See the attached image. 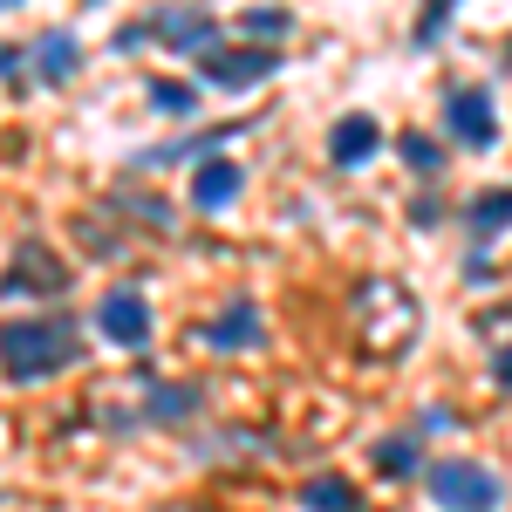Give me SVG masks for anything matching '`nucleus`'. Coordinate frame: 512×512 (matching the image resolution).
Instances as JSON below:
<instances>
[{
	"instance_id": "obj_13",
	"label": "nucleus",
	"mask_w": 512,
	"mask_h": 512,
	"mask_svg": "<svg viewBox=\"0 0 512 512\" xmlns=\"http://www.w3.org/2000/svg\"><path fill=\"white\" fill-rule=\"evenodd\" d=\"M82 76V41L76 28H48V35H35V82L41 89H62V82Z\"/></svg>"
},
{
	"instance_id": "obj_11",
	"label": "nucleus",
	"mask_w": 512,
	"mask_h": 512,
	"mask_svg": "<svg viewBox=\"0 0 512 512\" xmlns=\"http://www.w3.org/2000/svg\"><path fill=\"white\" fill-rule=\"evenodd\" d=\"M239 192H246V164H233V158H198V171H192V212L219 219Z\"/></svg>"
},
{
	"instance_id": "obj_16",
	"label": "nucleus",
	"mask_w": 512,
	"mask_h": 512,
	"mask_svg": "<svg viewBox=\"0 0 512 512\" xmlns=\"http://www.w3.org/2000/svg\"><path fill=\"white\" fill-rule=\"evenodd\" d=\"M465 226H472V239L485 246V239L512 233V185H499V192H478L472 205H465Z\"/></svg>"
},
{
	"instance_id": "obj_4",
	"label": "nucleus",
	"mask_w": 512,
	"mask_h": 512,
	"mask_svg": "<svg viewBox=\"0 0 512 512\" xmlns=\"http://www.w3.org/2000/svg\"><path fill=\"white\" fill-rule=\"evenodd\" d=\"M69 287H76V267H69L48 239H35V233L21 239L14 260L0 267V301H55V308H62Z\"/></svg>"
},
{
	"instance_id": "obj_15",
	"label": "nucleus",
	"mask_w": 512,
	"mask_h": 512,
	"mask_svg": "<svg viewBox=\"0 0 512 512\" xmlns=\"http://www.w3.org/2000/svg\"><path fill=\"white\" fill-rule=\"evenodd\" d=\"M301 506H308V512H369V506H362V485L342 478V472L301 478Z\"/></svg>"
},
{
	"instance_id": "obj_24",
	"label": "nucleus",
	"mask_w": 512,
	"mask_h": 512,
	"mask_svg": "<svg viewBox=\"0 0 512 512\" xmlns=\"http://www.w3.org/2000/svg\"><path fill=\"white\" fill-rule=\"evenodd\" d=\"M410 219L417 226H437V198H410Z\"/></svg>"
},
{
	"instance_id": "obj_14",
	"label": "nucleus",
	"mask_w": 512,
	"mask_h": 512,
	"mask_svg": "<svg viewBox=\"0 0 512 512\" xmlns=\"http://www.w3.org/2000/svg\"><path fill=\"white\" fill-rule=\"evenodd\" d=\"M417 444H424V437H417V431L376 437V444H369V465H376V472H383V478H424V472H431V465H424V451H417Z\"/></svg>"
},
{
	"instance_id": "obj_10",
	"label": "nucleus",
	"mask_w": 512,
	"mask_h": 512,
	"mask_svg": "<svg viewBox=\"0 0 512 512\" xmlns=\"http://www.w3.org/2000/svg\"><path fill=\"white\" fill-rule=\"evenodd\" d=\"M376 151H383V123L369 117V110H349V117L328 123V164L335 171H362Z\"/></svg>"
},
{
	"instance_id": "obj_19",
	"label": "nucleus",
	"mask_w": 512,
	"mask_h": 512,
	"mask_svg": "<svg viewBox=\"0 0 512 512\" xmlns=\"http://www.w3.org/2000/svg\"><path fill=\"white\" fill-rule=\"evenodd\" d=\"M451 14H458V0H424L417 7V28H410V48H437V35L451 28Z\"/></svg>"
},
{
	"instance_id": "obj_22",
	"label": "nucleus",
	"mask_w": 512,
	"mask_h": 512,
	"mask_svg": "<svg viewBox=\"0 0 512 512\" xmlns=\"http://www.w3.org/2000/svg\"><path fill=\"white\" fill-rule=\"evenodd\" d=\"M28 69V48H0V82H21Z\"/></svg>"
},
{
	"instance_id": "obj_18",
	"label": "nucleus",
	"mask_w": 512,
	"mask_h": 512,
	"mask_svg": "<svg viewBox=\"0 0 512 512\" xmlns=\"http://www.w3.org/2000/svg\"><path fill=\"white\" fill-rule=\"evenodd\" d=\"M396 158L410 164L417 178H437L444 171V144H437L431 130H396Z\"/></svg>"
},
{
	"instance_id": "obj_7",
	"label": "nucleus",
	"mask_w": 512,
	"mask_h": 512,
	"mask_svg": "<svg viewBox=\"0 0 512 512\" xmlns=\"http://www.w3.org/2000/svg\"><path fill=\"white\" fill-rule=\"evenodd\" d=\"M96 328H103V342L123 355H137V349H151V301L137 294V287H110L103 301H96Z\"/></svg>"
},
{
	"instance_id": "obj_3",
	"label": "nucleus",
	"mask_w": 512,
	"mask_h": 512,
	"mask_svg": "<svg viewBox=\"0 0 512 512\" xmlns=\"http://www.w3.org/2000/svg\"><path fill=\"white\" fill-rule=\"evenodd\" d=\"M137 48L205 55V48H219V14H212L205 0H164V7H144L137 21L117 28V55H137Z\"/></svg>"
},
{
	"instance_id": "obj_12",
	"label": "nucleus",
	"mask_w": 512,
	"mask_h": 512,
	"mask_svg": "<svg viewBox=\"0 0 512 512\" xmlns=\"http://www.w3.org/2000/svg\"><path fill=\"white\" fill-rule=\"evenodd\" d=\"M205 342H212V349H226V355L260 349V342H267V321H260V301H246V294H239V301H226V308H219V321L205 328Z\"/></svg>"
},
{
	"instance_id": "obj_17",
	"label": "nucleus",
	"mask_w": 512,
	"mask_h": 512,
	"mask_svg": "<svg viewBox=\"0 0 512 512\" xmlns=\"http://www.w3.org/2000/svg\"><path fill=\"white\" fill-rule=\"evenodd\" d=\"M144 103L158 110V117H198V82H178V76H151L144 82Z\"/></svg>"
},
{
	"instance_id": "obj_8",
	"label": "nucleus",
	"mask_w": 512,
	"mask_h": 512,
	"mask_svg": "<svg viewBox=\"0 0 512 512\" xmlns=\"http://www.w3.org/2000/svg\"><path fill=\"white\" fill-rule=\"evenodd\" d=\"M444 137L451 144H465V151H492L499 144V110H492V96L485 89H451L444 96Z\"/></svg>"
},
{
	"instance_id": "obj_21",
	"label": "nucleus",
	"mask_w": 512,
	"mask_h": 512,
	"mask_svg": "<svg viewBox=\"0 0 512 512\" xmlns=\"http://www.w3.org/2000/svg\"><path fill=\"white\" fill-rule=\"evenodd\" d=\"M410 431H417V437H437V431H458V410H451V403H424V410H417V424H410Z\"/></svg>"
},
{
	"instance_id": "obj_25",
	"label": "nucleus",
	"mask_w": 512,
	"mask_h": 512,
	"mask_svg": "<svg viewBox=\"0 0 512 512\" xmlns=\"http://www.w3.org/2000/svg\"><path fill=\"white\" fill-rule=\"evenodd\" d=\"M14 7H21V0H0V14H14Z\"/></svg>"
},
{
	"instance_id": "obj_20",
	"label": "nucleus",
	"mask_w": 512,
	"mask_h": 512,
	"mask_svg": "<svg viewBox=\"0 0 512 512\" xmlns=\"http://www.w3.org/2000/svg\"><path fill=\"white\" fill-rule=\"evenodd\" d=\"M287 28H294V14H287V7H274V0L239 14V35H287Z\"/></svg>"
},
{
	"instance_id": "obj_2",
	"label": "nucleus",
	"mask_w": 512,
	"mask_h": 512,
	"mask_svg": "<svg viewBox=\"0 0 512 512\" xmlns=\"http://www.w3.org/2000/svg\"><path fill=\"white\" fill-rule=\"evenodd\" d=\"M76 362H82V321L69 308L0 321V376L7 383H48V376H62Z\"/></svg>"
},
{
	"instance_id": "obj_5",
	"label": "nucleus",
	"mask_w": 512,
	"mask_h": 512,
	"mask_svg": "<svg viewBox=\"0 0 512 512\" xmlns=\"http://www.w3.org/2000/svg\"><path fill=\"white\" fill-rule=\"evenodd\" d=\"M424 492H431L437 512H499L506 506V478L485 472L478 458H437L424 472Z\"/></svg>"
},
{
	"instance_id": "obj_23",
	"label": "nucleus",
	"mask_w": 512,
	"mask_h": 512,
	"mask_svg": "<svg viewBox=\"0 0 512 512\" xmlns=\"http://www.w3.org/2000/svg\"><path fill=\"white\" fill-rule=\"evenodd\" d=\"M492 383H499V390H512V342L492 355Z\"/></svg>"
},
{
	"instance_id": "obj_1",
	"label": "nucleus",
	"mask_w": 512,
	"mask_h": 512,
	"mask_svg": "<svg viewBox=\"0 0 512 512\" xmlns=\"http://www.w3.org/2000/svg\"><path fill=\"white\" fill-rule=\"evenodd\" d=\"M349 335L362 362H403L424 335V301L410 294V280L396 274H369L349 294Z\"/></svg>"
},
{
	"instance_id": "obj_9",
	"label": "nucleus",
	"mask_w": 512,
	"mask_h": 512,
	"mask_svg": "<svg viewBox=\"0 0 512 512\" xmlns=\"http://www.w3.org/2000/svg\"><path fill=\"white\" fill-rule=\"evenodd\" d=\"M137 383H144V410H137V424H192L198 410H205V383H164L151 369H137Z\"/></svg>"
},
{
	"instance_id": "obj_6",
	"label": "nucleus",
	"mask_w": 512,
	"mask_h": 512,
	"mask_svg": "<svg viewBox=\"0 0 512 512\" xmlns=\"http://www.w3.org/2000/svg\"><path fill=\"white\" fill-rule=\"evenodd\" d=\"M267 76H280V48H267V41H219V48L198 55V82H212L226 96L260 89Z\"/></svg>"
}]
</instances>
